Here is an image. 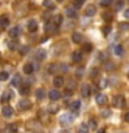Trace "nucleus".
Masks as SVG:
<instances>
[{"mask_svg":"<svg viewBox=\"0 0 129 133\" xmlns=\"http://www.w3.org/2000/svg\"><path fill=\"white\" fill-rule=\"evenodd\" d=\"M74 119H75V116L72 114H64L60 116V123L62 126H68V125H71L74 122Z\"/></svg>","mask_w":129,"mask_h":133,"instance_id":"nucleus-1","label":"nucleus"},{"mask_svg":"<svg viewBox=\"0 0 129 133\" xmlns=\"http://www.w3.org/2000/svg\"><path fill=\"white\" fill-rule=\"evenodd\" d=\"M125 104V98L122 94H117L114 96V100H112V105L114 107H122Z\"/></svg>","mask_w":129,"mask_h":133,"instance_id":"nucleus-2","label":"nucleus"},{"mask_svg":"<svg viewBox=\"0 0 129 133\" xmlns=\"http://www.w3.org/2000/svg\"><path fill=\"white\" fill-rule=\"evenodd\" d=\"M31 101H29V100H20L18 101V108L21 111H27V110H29V108H31Z\"/></svg>","mask_w":129,"mask_h":133,"instance_id":"nucleus-3","label":"nucleus"},{"mask_svg":"<svg viewBox=\"0 0 129 133\" xmlns=\"http://www.w3.org/2000/svg\"><path fill=\"white\" fill-rule=\"evenodd\" d=\"M8 24H10V18H8V15H7V14L0 15V28H2V29L7 28Z\"/></svg>","mask_w":129,"mask_h":133,"instance_id":"nucleus-4","label":"nucleus"},{"mask_svg":"<svg viewBox=\"0 0 129 133\" xmlns=\"http://www.w3.org/2000/svg\"><path fill=\"white\" fill-rule=\"evenodd\" d=\"M90 93H92V89H90L89 85H86V83H85V85L81 86V94L83 96V97H89Z\"/></svg>","mask_w":129,"mask_h":133,"instance_id":"nucleus-5","label":"nucleus"},{"mask_svg":"<svg viewBox=\"0 0 129 133\" xmlns=\"http://www.w3.org/2000/svg\"><path fill=\"white\" fill-rule=\"evenodd\" d=\"M61 97V94H60V91L56 90V89H53V90H50L49 91V98L51 100V101H57L58 98Z\"/></svg>","mask_w":129,"mask_h":133,"instance_id":"nucleus-6","label":"nucleus"},{"mask_svg":"<svg viewBox=\"0 0 129 133\" xmlns=\"http://www.w3.org/2000/svg\"><path fill=\"white\" fill-rule=\"evenodd\" d=\"M20 33H21V29L18 26H14V28H11L10 31H8V36L12 37V39H15V37L20 36Z\"/></svg>","mask_w":129,"mask_h":133,"instance_id":"nucleus-7","label":"nucleus"},{"mask_svg":"<svg viewBox=\"0 0 129 133\" xmlns=\"http://www.w3.org/2000/svg\"><path fill=\"white\" fill-rule=\"evenodd\" d=\"M96 103H97L99 105H104V104L107 103V97H106V94L99 93L97 96H96Z\"/></svg>","mask_w":129,"mask_h":133,"instance_id":"nucleus-8","label":"nucleus"},{"mask_svg":"<svg viewBox=\"0 0 129 133\" xmlns=\"http://www.w3.org/2000/svg\"><path fill=\"white\" fill-rule=\"evenodd\" d=\"M57 26H58V25H56L53 21H51V22H47V24H46V32H47V33H54L57 31Z\"/></svg>","mask_w":129,"mask_h":133,"instance_id":"nucleus-9","label":"nucleus"},{"mask_svg":"<svg viewBox=\"0 0 129 133\" xmlns=\"http://www.w3.org/2000/svg\"><path fill=\"white\" fill-rule=\"evenodd\" d=\"M12 107H10V105H6V107H3V110H2V114H3V116H6V118H8V116H11L12 115Z\"/></svg>","mask_w":129,"mask_h":133,"instance_id":"nucleus-10","label":"nucleus"},{"mask_svg":"<svg viewBox=\"0 0 129 133\" xmlns=\"http://www.w3.org/2000/svg\"><path fill=\"white\" fill-rule=\"evenodd\" d=\"M79 108H81V101H78V100H75V101H72L69 104V110L74 112H78Z\"/></svg>","mask_w":129,"mask_h":133,"instance_id":"nucleus-11","label":"nucleus"},{"mask_svg":"<svg viewBox=\"0 0 129 133\" xmlns=\"http://www.w3.org/2000/svg\"><path fill=\"white\" fill-rule=\"evenodd\" d=\"M53 85L56 87H61L62 85H64V78H62V76H56V78H54V81H53Z\"/></svg>","mask_w":129,"mask_h":133,"instance_id":"nucleus-12","label":"nucleus"},{"mask_svg":"<svg viewBox=\"0 0 129 133\" xmlns=\"http://www.w3.org/2000/svg\"><path fill=\"white\" fill-rule=\"evenodd\" d=\"M82 60V51H79V50H76V51L72 53V61L74 62H79Z\"/></svg>","mask_w":129,"mask_h":133,"instance_id":"nucleus-13","label":"nucleus"},{"mask_svg":"<svg viewBox=\"0 0 129 133\" xmlns=\"http://www.w3.org/2000/svg\"><path fill=\"white\" fill-rule=\"evenodd\" d=\"M44 58H46V50L39 49V50L36 51V60L42 61V60H44Z\"/></svg>","mask_w":129,"mask_h":133,"instance_id":"nucleus-14","label":"nucleus"},{"mask_svg":"<svg viewBox=\"0 0 129 133\" xmlns=\"http://www.w3.org/2000/svg\"><path fill=\"white\" fill-rule=\"evenodd\" d=\"M28 29H29L31 32H35L36 29H37V22H36L35 19H31V21L28 22Z\"/></svg>","mask_w":129,"mask_h":133,"instance_id":"nucleus-15","label":"nucleus"},{"mask_svg":"<svg viewBox=\"0 0 129 133\" xmlns=\"http://www.w3.org/2000/svg\"><path fill=\"white\" fill-rule=\"evenodd\" d=\"M11 97H12V93H11V91H6V93L2 94V98H0V101H2V103H7Z\"/></svg>","mask_w":129,"mask_h":133,"instance_id":"nucleus-16","label":"nucleus"},{"mask_svg":"<svg viewBox=\"0 0 129 133\" xmlns=\"http://www.w3.org/2000/svg\"><path fill=\"white\" fill-rule=\"evenodd\" d=\"M85 14H86L87 17L94 15V14H96V7H94V6H87V7H86V11H85Z\"/></svg>","mask_w":129,"mask_h":133,"instance_id":"nucleus-17","label":"nucleus"},{"mask_svg":"<svg viewBox=\"0 0 129 133\" xmlns=\"http://www.w3.org/2000/svg\"><path fill=\"white\" fill-rule=\"evenodd\" d=\"M72 42L74 43H81L82 42V35L79 32H74L72 33Z\"/></svg>","mask_w":129,"mask_h":133,"instance_id":"nucleus-18","label":"nucleus"},{"mask_svg":"<svg viewBox=\"0 0 129 133\" xmlns=\"http://www.w3.org/2000/svg\"><path fill=\"white\" fill-rule=\"evenodd\" d=\"M33 69H35V66H33L32 64H25L24 65V72L27 75H31L33 72Z\"/></svg>","mask_w":129,"mask_h":133,"instance_id":"nucleus-19","label":"nucleus"},{"mask_svg":"<svg viewBox=\"0 0 129 133\" xmlns=\"http://www.w3.org/2000/svg\"><path fill=\"white\" fill-rule=\"evenodd\" d=\"M103 19L106 21V22H111L112 21V12H110V11L103 12Z\"/></svg>","mask_w":129,"mask_h":133,"instance_id":"nucleus-20","label":"nucleus"},{"mask_svg":"<svg viewBox=\"0 0 129 133\" xmlns=\"http://www.w3.org/2000/svg\"><path fill=\"white\" fill-rule=\"evenodd\" d=\"M44 96H46V93H44L43 89H37V90H36V98H37V100H43Z\"/></svg>","mask_w":129,"mask_h":133,"instance_id":"nucleus-21","label":"nucleus"},{"mask_svg":"<svg viewBox=\"0 0 129 133\" xmlns=\"http://www.w3.org/2000/svg\"><path fill=\"white\" fill-rule=\"evenodd\" d=\"M79 133H89V125L81 123V126H79Z\"/></svg>","mask_w":129,"mask_h":133,"instance_id":"nucleus-22","label":"nucleus"},{"mask_svg":"<svg viewBox=\"0 0 129 133\" xmlns=\"http://www.w3.org/2000/svg\"><path fill=\"white\" fill-rule=\"evenodd\" d=\"M17 129H18V128H17V125L12 123V125H8V126L6 128V132H7V133H15Z\"/></svg>","mask_w":129,"mask_h":133,"instance_id":"nucleus-23","label":"nucleus"},{"mask_svg":"<svg viewBox=\"0 0 129 133\" xmlns=\"http://www.w3.org/2000/svg\"><path fill=\"white\" fill-rule=\"evenodd\" d=\"M65 11H67V15L71 17V18H75V17H76V11H75L74 8H69V7H68Z\"/></svg>","mask_w":129,"mask_h":133,"instance_id":"nucleus-24","label":"nucleus"},{"mask_svg":"<svg viewBox=\"0 0 129 133\" xmlns=\"http://www.w3.org/2000/svg\"><path fill=\"white\" fill-rule=\"evenodd\" d=\"M114 53L117 54V56H122V54H124V49H122V46H115V47H114Z\"/></svg>","mask_w":129,"mask_h":133,"instance_id":"nucleus-25","label":"nucleus"},{"mask_svg":"<svg viewBox=\"0 0 129 133\" xmlns=\"http://www.w3.org/2000/svg\"><path fill=\"white\" fill-rule=\"evenodd\" d=\"M20 82H21V76H20V75H15V76L12 78V81H11V85L12 86H18Z\"/></svg>","mask_w":129,"mask_h":133,"instance_id":"nucleus-26","label":"nucleus"},{"mask_svg":"<svg viewBox=\"0 0 129 133\" xmlns=\"http://www.w3.org/2000/svg\"><path fill=\"white\" fill-rule=\"evenodd\" d=\"M112 2L114 0H100V6L101 7H108V6H111Z\"/></svg>","mask_w":129,"mask_h":133,"instance_id":"nucleus-27","label":"nucleus"},{"mask_svg":"<svg viewBox=\"0 0 129 133\" xmlns=\"http://www.w3.org/2000/svg\"><path fill=\"white\" fill-rule=\"evenodd\" d=\"M20 93L22 94V96H27L29 93V87L28 86H21L20 87Z\"/></svg>","mask_w":129,"mask_h":133,"instance_id":"nucleus-28","label":"nucleus"},{"mask_svg":"<svg viewBox=\"0 0 129 133\" xmlns=\"http://www.w3.org/2000/svg\"><path fill=\"white\" fill-rule=\"evenodd\" d=\"M53 22L56 24V25H60V24L62 22V15H60V14H58V15H56V17L53 18Z\"/></svg>","mask_w":129,"mask_h":133,"instance_id":"nucleus-29","label":"nucleus"},{"mask_svg":"<svg viewBox=\"0 0 129 133\" xmlns=\"http://www.w3.org/2000/svg\"><path fill=\"white\" fill-rule=\"evenodd\" d=\"M85 3V0H74V7L75 8H81Z\"/></svg>","mask_w":129,"mask_h":133,"instance_id":"nucleus-30","label":"nucleus"},{"mask_svg":"<svg viewBox=\"0 0 129 133\" xmlns=\"http://www.w3.org/2000/svg\"><path fill=\"white\" fill-rule=\"evenodd\" d=\"M101 32H103V35H104V36H107L108 33L111 32V26H110V25H106V26H103Z\"/></svg>","mask_w":129,"mask_h":133,"instance_id":"nucleus-31","label":"nucleus"},{"mask_svg":"<svg viewBox=\"0 0 129 133\" xmlns=\"http://www.w3.org/2000/svg\"><path fill=\"white\" fill-rule=\"evenodd\" d=\"M43 6L47 7V8H51V10L54 8V4H53L51 0H44V2H43Z\"/></svg>","mask_w":129,"mask_h":133,"instance_id":"nucleus-32","label":"nucleus"},{"mask_svg":"<svg viewBox=\"0 0 129 133\" xmlns=\"http://www.w3.org/2000/svg\"><path fill=\"white\" fill-rule=\"evenodd\" d=\"M8 49L10 50H17L18 49V43H17V42H10V43H8Z\"/></svg>","mask_w":129,"mask_h":133,"instance_id":"nucleus-33","label":"nucleus"},{"mask_svg":"<svg viewBox=\"0 0 129 133\" xmlns=\"http://www.w3.org/2000/svg\"><path fill=\"white\" fill-rule=\"evenodd\" d=\"M89 128L93 129V130L97 128V122H96V119H90V121H89Z\"/></svg>","mask_w":129,"mask_h":133,"instance_id":"nucleus-34","label":"nucleus"},{"mask_svg":"<svg viewBox=\"0 0 129 133\" xmlns=\"http://www.w3.org/2000/svg\"><path fill=\"white\" fill-rule=\"evenodd\" d=\"M7 79H8L7 72H0V81H7Z\"/></svg>","mask_w":129,"mask_h":133,"instance_id":"nucleus-35","label":"nucleus"},{"mask_svg":"<svg viewBox=\"0 0 129 133\" xmlns=\"http://www.w3.org/2000/svg\"><path fill=\"white\" fill-rule=\"evenodd\" d=\"M92 50V44L90 43H85L83 44V51H90Z\"/></svg>","mask_w":129,"mask_h":133,"instance_id":"nucleus-36","label":"nucleus"},{"mask_svg":"<svg viewBox=\"0 0 129 133\" xmlns=\"http://www.w3.org/2000/svg\"><path fill=\"white\" fill-rule=\"evenodd\" d=\"M114 68H115V65L112 64V62H107V64H106V69L111 71V69H114Z\"/></svg>","mask_w":129,"mask_h":133,"instance_id":"nucleus-37","label":"nucleus"},{"mask_svg":"<svg viewBox=\"0 0 129 133\" xmlns=\"http://www.w3.org/2000/svg\"><path fill=\"white\" fill-rule=\"evenodd\" d=\"M106 86H107V81H100L99 82V87H100V89H104Z\"/></svg>","mask_w":129,"mask_h":133,"instance_id":"nucleus-38","label":"nucleus"},{"mask_svg":"<svg viewBox=\"0 0 129 133\" xmlns=\"http://www.w3.org/2000/svg\"><path fill=\"white\" fill-rule=\"evenodd\" d=\"M56 69H57V65L51 64V65H50V68H49V72H50V74H53V72H56Z\"/></svg>","mask_w":129,"mask_h":133,"instance_id":"nucleus-39","label":"nucleus"},{"mask_svg":"<svg viewBox=\"0 0 129 133\" xmlns=\"http://www.w3.org/2000/svg\"><path fill=\"white\" fill-rule=\"evenodd\" d=\"M119 28H121V31H126V29H129V24H121Z\"/></svg>","mask_w":129,"mask_h":133,"instance_id":"nucleus-40","label":"nucleus"},{"mask_svg":"<svg viewBox=\"0 0 129 133\" xmlns=\"http://www.w3.org/2000/svg\"><path fill=\"white\" fill-rule=\"evenodd\" d=\"M64 96H65V97H69V96H72V90L67 89V90L64 91Z\"/></svg>","mask_w":129,"mask_h":133,"instance_id":"nucleus-41","label":"nucleus"},{"mask_svg":"<svg viewBox=\"0 0 129 133\" xmlns=\"http://www.w3.org/2000/svg\"><path fill=\"white\" fill-rule=\"evenodd\" d=\"M49 112H51V114H54V112H57V110H58V107H56V105H53V107H50L49 108Z\"/></svg>","mask_w":129,"mask_h":133,"instance_id":"nucleus-42","label":"nucleus"},{"mask_svg":"<svg viewBox=\"0 0 129 133\" xmlns=\"http://www.w3.org/2000/svg\"><path fill=\"white\" fill-rule=\"evenodd\" d=\"M28 50H29V47H27V46H25V47H22V49L20 50V51H21V54H27Z\"/></svg>","mask_w":129,"mask_h":133,"instance_id":"nucleus-43","label":"nucleus"},{"mask_svg":"<svg viewBox=\"0 0 129 133\" xmlns=\"http://www.w3.org/2000/svg\"><path fill=\"white\" fill-rule=\"evenodd\" d=\"M124 17L125 18H129V8H126V10L124 11Z\"/></svg>","mask_w":129,"mask_h":133,"instance_id":"nucleus-44","label":"nucleus"},{"mask_svg":"<svg viewBox=\"0 0 129 133\" xmlns=\"http://www.w3.org/2000/svg\"><path fill=\"white\" fill-rule=\"evenodd\" d=\"M124 119H125V122H129V112H126V114L124 115Z\"/></svg>","mask_w":129,"mask_h":133,"instance_id":"nucleus-45","label":"nucleus"},{"mask_svg":"<svg viewBox=\"0 0 129 133\" xmlns=\"http://www.w3.org/2000/svg\"><path fill=\"white\" fill-rule=\"evenodd\" d=\"M97 72H99L97 69H93V71H92V76H96V75H97Z\"/></svg>","mask_w":129,"mask_h":133,"instance_id":"nucleus-46","label":"nucleus"},{"mask_svg":"<svg viewBox=\"0 0 129 133\" xmlns=\"http://www.w3.org/2000/svg\"><path fill=\"white\" fill-rule=\"evenodd\" d=\"M83 74V69H78L76 71V76H79V75H82Z\"/></svg>","mask_w":129,"mask_h":133,"instance_id":"nucleus-47","label":"nucleus"},{"mask_svg":"<svg viewBox=\"0 0 129 133\" xmlns=\"http://www.w3.org/2000/svg\"><path fill=\"white\" fill-rule=\"evenodd\" d=\"M121 7H122V2H118V3H117V8H118V10H119Z\"/></svg>","mask_w":129,"mask_h":133,"instance_id":"nucleus-48","label":"nucleus"},{"mask_svg":"<svg viewBox=\"0 0 129 133\" xmlns=\"http://www.w3.org/2000/svg\"><path fill=\"white\" fill-rule=\"evenodd\" d=\"M99 133H104V129H100V130H99Z\"/></svg>","mask_w":129,"mask_h":133,"instance_id":"nucleus-49","label":"nucleus"},{"mask_svg":"<svg viewBox=\"0 0 129 133\" xmlns=\"http://www.w3.org/2000/svg\"><path fill=\"white\" fill-rule=\"evenodd\" d=\"M58 2H62V0H58Z\"/></svg>","mask_w":129,"mask_h":133,"instance_id":"nucleus-50","label":"nucleus"},{"mask_svg":"<svg viewBox=\"0 0 129 133\" xmlns=\"http://www.w3.org/2000/svg\"><path fill=\"white\" fill-rule=\"evenodd\" d=\"M128 76H129V75H128Z\"/></svg>","mask_w":129,"mask_h":133,"instance_id":"nucleus-51","label":"nucleus"}]
</instances>
